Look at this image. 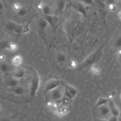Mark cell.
Masks as SVG:
<instances>
[{"instance_id":"24","label":"cell","mask_w":121,"mask_h":121,"mask_svg":"<svg viewBox=\"0 0 121 121\" xmlns=\"http://www.w3.org/2000/svg\"><path fill=\"white\" fill-rule=\"evenodd\" d=\"M69 67H70L71 68H74L76 67L77 64L76 63V61H75V60H71L69 62Z\"/></svg>"},{"instance_id":"7","label":"cell","mask_w":121,"mask_h":121,"mask_svg":"<svg viewBox=\"0 0 121 121\" xmlns=\"http://www.w3.org/2000/svg\"><path fill=\"white\" fill-rule=\"evenodd\" d=\"M3 80L5 85L11 88H13L18 85V83L19 81V80L14 78L12 75L10 76V77L6 78Z\"/></svg>"},{"instance_id":"29","label":"cell","mask_w":121,"mask_h":121,"mask_svg":"<svg viewBox=\"0 0 121 121\" xmlns=\"http://www.w3.org/2000/svg\"><path fill=\"white\" fill-rule=\"evenodd\" d=\"M118 16L120 17V18L121 19V10L118 13Z\"/></svg>"},{"instance_id":"22","label":"cell","mask_w":121,"mask_h":121,"mask_svg":"<svg viewBox=\"0 0 121 121\" xmlns=\"http://www.w3.org/2000/svg\"><path fill=\"white\" fill-rule=\"evenodd\" d=\"M66 56L65 55H64V54H60V55H59V57H58V60L60 61V62H64L65 61V60H66Z\"/></svg>"},{"instance_id":"14","label":"cell","mask_w":121,"mask_h":121,"mask_svg":"<svg viewBox=\"0 0 121 121\" xmlns=\"http://www.w3.org/2000/svg\"><path fill=\"white\" fill-rule=\"evenodd\" d=\"M12 88L13 89V93L15 95H20L25 93V88L22 86L17 85Z\"/></svg>"},{"instance_id":"8","label":"cell","mask_w":121,"mask_h":121,"mask_svg":"<svg viewBox=\"0 0 121 121\" xmlns=\"http://www.w3.org/2000/svg\"><path fill=\"white\" fill-rule=\"evenodd\" d=\"M108 104L110 110L111 114L113 116L119 117L120 113V111L113 101L112 99H110Z\"/></svg>"},{"instance_id":"25","label":"cell","mask_w":121,"mask_h":121,"mask_svg":"<svg viewBox=\"0 0 121 121\" xmlns=\"http://www.w3.org/2000/svg\"><path fill=\"white\" fill-rule=\"evenodd\" d=\"M9 48L10 50H17V46L13 43H10L9 44Z\"/></svg>"},{"instance_id":"4","label":"cell","mask_w":121,"mask_h":121,"mask_svg":"<svg viewBox=\"0 0 121 121\" xmlns=\"http://www.w3.org/2000/svg\"><path fill=\"white\" fill-rule=\"evenodd\" d=\"M94 109H97L98 110L99 113L98 115L100 116L99 118H101V120H104L103 118L106 117L109 118L110 116L112 115L111 114L108 104L103 105L98 107L94 108Z\"/></svg>"},{"instance_id":"2","label":"cell","mask_w":121,"mask_h":121,"mask_svg":"<svg viewBox=\"0 0 121 121\" xmlns=\"http://www.w3.org/2000/svg\"><path fill=\"white\" fill-rule=\"evenodd\" d=\"M64 87L62 84L53 90L47 93L50 100L52 102H55L63 99L64 97Z\"/></svg>"},{"instance_id":"31","label":"cell","mask_w":121,"mask_h":121,"mask_svg":"<svg viewBox=\"0 0 121 121\" xmlns=\"http://www.w3.org/2000/svg\"><path fill=\"white\" fill-rule=\"evenodd\" d=\"M1 75L0 74V81H2V79H3V78H2L1 77Z\"/></svg>"},{"instance_id":"3","label":"cell","mask_w":121,"mask_h":121,"mask_svg":"<svg viewBox=\"0 0 121 121\" xmlns=\"http://www.w3.org/2000/svg\"><path fill=\"white\" fill-rule=\"evenodd\" d=\"M61 84V82L60 79L56 78H51L48 79L46 82L44 86V91L46 93H48Z\"/></svg>"},{"instance_id":"33","label":"cell","mask_w":121,"mask_h":121,"mask_svg":"<svg viewBox=\"0 0 121 121\" xmlns=\"http://www.w3.org/2000/svg\"></svg>"},{"instance_id":"26","label":"cell","mask_w":121,"mask_h":121,"mask_svg":"<svg viewBox=\"0 0 121 121\" xmlns=\"http://www.w3.org/2000/svg\"><path fill=\"white\" fill-rule=\"evenodd\" d=\"M4 8H5L4 2L2 0H0V11H1L2 10H3Z\"/></svg>"},{"instance_id":"15","label":"cell","mask_w":121,"mask_h":121,"mask_svg":"<svg viewBox=\"0 0 121 121\" xmlns=\"http://www.w3.org/2000/svg\"><path fill=\"white\" fill-rule=\"evenodd\" d=\"M23 6L20 3L18 2H15L12 5V9L14 12L17 14L23 8Z\"/></svg>"},{"instance_id":"27","label":"cell","mask_w":121,"mask_h":121,"mask_svg":"<svg viewBox=\"0 0 121 121\" xmlns=\"http://www.w3.org/2000/svg\"><path fill=\"white\" fill-rule=\"evenodd\" d=\"M5 59V57L3 55H0V60L3 61Z\"/></svg>"},{"instance_id":"11","label":"cell","mask_w":121,"mask_h":121,"mask_svg":"<svg viewBox=\"0 0 121 121\" xmlns=\"http://www.w3.org/2000/svg\"><path fill=\"white\" fill-rule=\"evenodd\" d=\"M55 109L56 113L60 116L65 115L68 112V109L64 105H58Z\"/></svg>"},{"instance_id":"17","label":"cell","mask_w":121,"mask_h":121,"mask_svg":"<svg viewBox=\"0 0 121 121\" xmlns=\"http://www.w3.org/2000/svg\"><path fill=\"white\" fill-rule=\"evenodd\" d=\"M76 9L79 12H80L83 15H84L85 16H86V10L82 4H78Z\"/></svg>"},{"instance_id":"20","label":"cell","mask_w":121,"mask_h":121,"mask_svg":"<svg viewBox=\"0 0 121 121\" xmlns=\"http://www.w3.org/2000/svg\"><path fill=\"white\" fill-rule=\"evenodd\" d=\"M82 2L86 5H92L95 3L94 0H82Z\"/></svg>"},{"instance_id":"30","label":"cell","mask_w":121,"mask_h":121,"mask_svg":"<svg viewBox=\"0 0 121 121\" xmlns=\"http://www.w3.org/2000/svg\"><path fill=\"white\" fill-rule=\"evenodd\" d=\"M102 3H103V4H105V0H99Z\"/></svg>"},{"instance_id":"13","label":"cell","mask_w":121,"mask_h":121,"mask_svg":"<svg viewBox=\"0 0 121 121\" xmlns=\"http://www.w3.org/2000/svg\"><path fill=\"white\" fill-rule=\"evenodd\" d=\"M22 62V57L19 55H17L14 56L11 60L12 64L16 67L19 66Z\"/></svg>"},{"instance_id":"28","label":"cell","mask_w":121,"mask_h":121,"mask_svg":"<svg viewBox=\"0 0 121 121\" xmlns=\"http://www.w3.org/2000/svg\"><path fill=\"white\" fill-rule=\"evenodd\" d=\"M118 55H119V56L120 57V58H121V50H120L118 51Z\"/></svg>"},{"instance_id":"10","label":"cell","mask_w":121,"mask_h":121,"mask_svg":"<svg viewBox=\"0 0 121 121\" xmlns=\"http://www.w3.org/2000/svg\"><path fill=\"white\" fill-rule=\"evenodd\" d=\"M63 85L64 87L68 90V91L71 94V95H72V96L74 98L77 95L78 93V90L77 89V88H76V87H75L74 86L70 85H69L66 83L64 84Z\"/></svg>"},{"instance_id":"12","label":"cell","mask_w":121,"mask_h":121,"mask_svg":"<svg viewBox=\"0 0 121 121\" xmlns=\"http://www.w3.org/2000/svg\"><path fill=\"white\" fill-rule=\"evenodd\" d=\"M109 99H110L108 98H105V97H99L98 99L97 102H96V104L94 106V108L98 107L99 106L108 104Z\"/></svg>"},{"instance_id":"23","label":"cell","mask_w":121,"mask_h":121,"mask_svg":"<svg viewBox=\"0 0 121 121\" xmlns=\"http://www.w3.org/2000/svg\"><path fill=\"white\" fill-rule=\"evenodd\" d=\"M117 1H118L117 0H105V4L107 6L110 4L116 3Z\"/></svg>"},{"instance_id":"21","label":"cell","mask_w":121,"mask_h":121,"mask_svg":"<svg viewBox=\"0 0 121 121\" xmlns=\"http://www.w3.org/2000/svg\"><path fill=\"white\" fill-rule=\"evenodd\" d=\"M115 46L117 48H120L121 47V36L119 37L115 43Z\"/></svg>"},{"instance_id":"19","label":"cell","mask_w":121,"mask_h":121,"mask_svg":"<svg viewBox=\"0 0 121 121\" xmlns=\"http://www.w3.org/2000/svg\"><path fill=\"white\" fill-rule=\"evenodd\" d=\"M27 13V10L24 7H23V8L20 9V10L17 13V14L20 16V17H23L25 15H26Z\"/></svg>"},{"instance_id":"32","label":"cell","mask_w":121,"mask_h":121,"mask_svg":"<svg viewBox=\"0 0 121 121\" xmlns=\"http://www.w3.org/2000/svg\"><path fill=\"white\" fill-rule=\"evenodd\" d=\"M117 0V1H118V0Z\"/></svg>"},{"instance_id":"16","label":"cell","mask_w":121,"mask_h":121,"mask_svg":"<svg viewBox=\"0 0 121 121\" xmlns=\"http://www.w3.org/2000/svg\"><path fill=\"white\" fill-rule=\"evenodd\" d=\"M90 69L91 71L95 75H99L100 73V69L99 67L95 64V63L91 65L90 66Z\"/></svg>"},{"instance_id":"1","label":"cell","mask_w":121,"mask_h":121,"mask_svg":"<svg viewBox=\"0 0 121 121\" xmlns=\"http://www.w3.org/2000/svg\"><path fill=\"white\" fill-rule=\"evenodd\" d=\"M103 49V47L100 46L95 51L89 54L81 64V66L82 67H88L95 64L101 56Z\"/></svg>"},{"instance_id":"6","label":"cell","mask_w":121,"mask_h":121,"mask_svg":"<svg viewBox=\"0 0 121 121\" xmlns=\"http://www.w3.org/2000/svg\"><path fill=\"white\" fill-rule=\"evenodd\" d=\"M12 76L18 80L23 78L26 75V71L24 69L17 66L12 71Z\"/></svg>"},{"instance_id":"9","label":"cell","mask_w":121,"mask_h":121,"mask_svg":"<svg viewBox=\"0 0 121 121\" xmlns=\"http://www.w3.org/2000/svg\"><path fill=\"white\" fill-rule=\"evenodd\" d=\"M13 69L11 65L8 63L2 62L0 64V71L2 73L12 72Z\"/></svg>"},{"instance_id":"5","label":"cell","mask_w":121,"mask_h":121,"mask_svg":"<svg viewBox=\"0 0 121 121\" xmlns=\"http://www.w3.org/2000/svg\"><path fill=\"white\" fill-rule=\"evenodd\" d=\"M38 7L41 10L42 13L45 16H54V10L52 7L48 4L40 3Z\"/></svg>"},{"instance_id":"18","label":"cell","mask_w":121,"mask_h":121,"mask_svg":"<svg viewBox=\"0 0 121 121\" xmlns=\"http://www.w3.org/2000/svg\"><path fill=\"white\" fill-rule=\"evenodd\" d=\"M107 7H108V9L111 12H115L117 9V6L116 3L110 4L107 5Z\"/></svg>"}]
</instances>
